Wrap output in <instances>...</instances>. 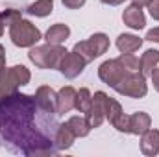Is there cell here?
<instances>
[{
  "label": "cell",
  "instance_id": "9",
  "mask_svg": "<svg viewBox=\"0 0 159 157\" xmlns=\"http://www.w3.org/2000/svg\"><path fill=\"white\" fill-rule=\"evenodd\" d=\"M35 104L43 113L57 115V92H54L52 87L41 85L35 92Z\"/></svg>",
  "mask_w": 159,
  "mask_h": 157
},
{
  "label": "cell",
  "instance_id": "19",
  "mask_svg": "<svg viewBox=\"0 0 159 157\" xmlns=\"http://www.w3.org/2000/svg\"><path fill=\"white\" fill-rule=\"evenodd\" d=\"M26 11L30 15H34V17H41V19L43 17H48L54 11V0H37V2L30 4Z\"/></svg>",
  "mask_w": 159,
  "mask_h": 157
},
{
  "label": "cell",
  "instance_id": "6",
  "mask_svg": "<svg viewBox=\"0 0 159 157\" xmlns=\"http://www.w3.org/2000/svg\"><path fill=\"white\" fill-rule=\"evenodd\" d=\"M128 72L129 70L124 69V65L120 63L119 59H107V61H104L98 67V78L102 79L104 83H107L109 87H115Z\"/></svg>",
  "mask_w": 159,
  "mask_h": 157
},
{
  "label": "cell",
  "instance_id": "8",
  "mask_svg": "<svg viewBox=\"0 0 159 157\" xmlns=\"http://www.w3.org/2000/svg\"><path fill=\"white\" fill-rule=\"evenodd\" d=\"M106 104H107V94L102 92V91L94 92L93 102H91V107L85 113V118L89 120L91 128H100L102 122L106 120Z\"/></svg>",
  "mask_w": 159,
  "mask_h": 157
},
{
  "label": "cell",
  "instance_id": "11",
  "mask_svg": "<svg viewBox=\"0 0 159 157\" xmlns=\"http://www.w3.org/2000/svg\"><path fill=\"white\" fill-rule=\"evenodd\" d=\"M141 152L144 155H157L159 154V129H148L141 135Z\"/></svg>",
  "mask_w": 159,
  "mask_h": 157
},
{
  "label": "cell",
  "instance_id": "25",
  "mask_svg": "<svg viewBox=\"0 0 159 157\" xmlns=\"http://www.w3.org/2000/svg\"><path fill=\"white\" fill-rule=\"evenodd\" d=\"M0 15H2L4 22H6V26H11L13 22H17V20L22 19V13H20L19 9H11V7H9V9H4Z\"/></svg>",
  "mask_w": 159,
  "mask_h": 157
},
{
  "label": "cell",
  "instance_id": "22",
  "mask_svg": "<svg viewBox=\"0 0 159 157\" xmlns=\"http://www.w3.org/2000/svg\"><path fill=\"white\" fill-rule=\"evenodd\" d=\"M122 113H124V111H122V105H120L115 98H109V96H107V104H106V120L113 122V120L119 117V115H122Z\"/></svg>",
  "mask_w": 159,
  "mask_h": 157
},
{
  "label": "cell",
  "instance_id": "31",
  "mask_svg": "<svg viewBox=\"0 0 159 157\" xmlns=\"http://www.w3.org/2000/svg\"><path fill=\"white\" fill-rule=\"evenodd\" d=\"M102 4H106V6H120V4H124L126 0H100Z\"/></svg>",
  "mask_w": 159,
  "mask_h": 157
},
{
  "label": "cell",
  "instance_id": "10",
  "mask_svg": "<svg viewBox=\"0 0 159 157\" xmlns=\"http://www.w3.org/2000/svg\"><path fill=\"white\" fill-rule=\"evenodd\" d=\"M122 20H124V24L129 26L131 30H143L144 24H146V17H144L143 9H141L139 6H135V4H131V6H128V7L124 9Z\"/></svg>",
  "mask_w": 159,
  "mask_h": 157
},
{
  "label": "cell",
  "instance_id": "12",
  "mask_svg": "<svg viewBox=\"0 0 159 157\" xmlns=\"http://www.w3.org/2000/svg\"><path fill=\"white\" fill-rule=\"evenodd\" d=\"M74 102H76V91L67 85L57 92V115H65L69 111L74 109Z\"/></svg>",
  "mask_w": 159,
  "mask_h": 157
},
{
  "label": "cell",
  "instance_id": "7",
  "mask_svg": "<svg viewBox=\"0 0 159 157\" xmlns=\"http://www.w3.org/2000/svg\"><path fill=\"white\" fill-rule=\"evenodd\" d=\"M85 65H87V61L80 56L78 52L72 50V52H67V54L63 56V59H61V63H59L57 69H59V72H61L65 78L74 79L83 72Z\"/></svg>",
  "mask_w": 159,
  "mask_h": 157
},
{
  "label": "cell",
  "instance_id": "5",
  "mask_svg": "<svg viewBox=\"0 0 159 157\" xmlns=\"http://www.w3.org/2000/svg\"><path fill=\"white\" fill-rule=\"evenodd\" d=\"M107 48H109V37L106 34H94L87 41H80L74 44V52H78L87 63L94 61L96 57L106 54Z\"/></svg>",
  "mask_w": 159,
  "mask_h": 157
},
{
  "label": "cell",
  "instance_id": "20",
  "mask_svg": "<svg viewBox=\"0 0 159 157\" xmlns=\"http://www.w3.org/2000/svg\"><path fill=\"white\" fill-rule=\"evenodd\" d=\"M67 124L70 126V129L74 131L76 137H87L89 131L93 129L91 124H89V120H87L85 117H70L69 120H67Z\"/></svg>",
  "mask_w": 159,
  "mask_h": 157
},
{
  "label": "cell",
  "instance_id": "26",
  "mask_svg": "<svg viewBox=\"0 0 159 157\" xmlns=\"http://www.w3.org/2000/svg\"><path fill=\"white\" fill-rule=\"evenodd\" d=\"M111 124H113L115 129H119V131H122V133H129V115L122 113V115H119Z\"/></svg>",
  "mask_w": 159,
  "mask_h": 157
},
{
  "label": "cell",
  "instance_id": "18",
  "mask_svg": "<svg viewBox=\"0 0 159 157\" xmlns=\"http://www.w3.org/2000/svg\"><path fill=\"white\" fill-rule=\"evenodd\" d=\"M157 65H159V50L150 48V50H146L141 56V67H139V70H141L143 76H150Z\"/></svg>",
  "mask_w": 159,
  "mask_h": 157
},
{
  "label": "cell",
  "instance_id": "3",
  "mask_svg": "<svg viewBox=\"0 0 159 157\" xmlns=\"http://www.w3.org/2000/svg\"><path fill=\"white\" fill-rule=\"evenodd\" d=\"M41 32L35 24H32L30 20H17L9 26V39L13 41L15 46L20 48H32L41 41Z\"/></svg>",
  "mask_w": 159,
  "mask_h": 157
},
{
  "label": "cell",
  "instance_id": "2",
  "mask_svg": "<svg viewBox=\"0 0 159 157\" xmlns=\"http://www.w3.org/2000/svg\"><path fill=\"white\" fill-rule=\"evenodd\" d=\"M65 54H67V50L61 44L46 43V44H39V46H32L28 52V57L37 69H57Z\"/></svg>",
  "mask_w": 159,
  "mask_h": 157
},
{
  "label": "cell",
  "instance_id": "1",
  "mask_svg": "<svg viewBox=\"0 0 159 157\" xmlns=\"http://www.w3.org/2000/svg\"><path fill=\"white\" fill-rule=\"evenodd\" d=\"M35 98L28 94H9L0 100V133L4 141L17 142L24 155H52L56 148L34 128Z\"/></svg>",
  "mask_w": 159,
  "mask_h": 157
},
{
  "label": "cell",
  "instance_id": "15",
  "mask_svg": "<svg viewBox=\"0 0 159 157\" xmlns=\"http://www.w3.org/2000/svg\"><path fill=\"white\" fill-rule=\"evenodd\" d=\"M143 46V39L133 34H120L117 37V48L122 54H133Z\"/></svg>",
  "mask_w": 159,
  "mask_h": 157
},
{
  "label": "cell",
  "instance_id": "33",
  "mask_svg": "<svg viewBox=\"0 0 159 157\" xmlns=\"http://www.w3.org/2000/svg\"><path fill=\"white\" fill-rule=\"evenodd\" d=\"M131 2H133L135 6H139V7H143V6H150V4H152L154 0H131Z\"/></svg>",
  "mask_w": 159,
  "mask_h": 157
},
{
  "label": "cell",
  "instance_id": "30",
  "mask_svg": "<svg viewBox=\"0 0 159 157\" xmlns=\"http://www.w3.org/2000/svg\"><path fill=\"white\" fill-rule=\"evenodd\" d=\"M150 78H152V83H154L156 91L159 92V67H156V69H154V72L150 74Z\"/></svg>",
  "mask_w": 159,
  "mask_h": 157
},
{
  "label": "cell",
  "instance_id": "27",
  "mask_svg": "<svg viewBox=\"0 0 159 157\" xmlns=\"http://www.w3.org/2000/svg\"><path fill=\"white\" fill-rule=\"evenodd\" d=\"M61 2H63V6L69 7V9H80V7L85 4V0H61Z\"/></svg>",
  "mask_w": 159,
  "mask_h": 157
},
{
  "label": "cell",
  "instance_id": "14",
  "mask_svg": "<svg viewBox=\"0 0 159 157\" xmlns=\"http://www.w3.org/2000/svg\"><path fill=\"white\" fill-rule=\"evenodd\" d=\"M17 89H19V83H17L15 76H13L11 69L2 67L0 69V100L9 96V94H13V92H17Z\"/></svg>",
  "mask_w": 159,
  "mask_h": 157
},
{
  "label": "cell",
  "instance_id": "28",
  "mask_svg": "<svg viewBox=\"0 0 159 157\" xmlns=\"http://www.w3.org/2000/svg\"><path fill=\"white\" fill-rule=\"evenodd\" d=\"M148 7H150V15H152V19L159 20V0H154Z\"/></svg>",
  "mask_w": 159,
  "mask_h": 157
},
{
  "label": "cell",
  "instance_id": "34",
  "mask_svg": "<svg viewBox=\"0 0 159 157\" xmlns=\"http://www.w3.org/2000/svg\"><path fill=\"white\" fill-rule=\"evenodd\" d=\"M4 28H6V22H4V19H2V15H0V37L4 35Z\"/></svg>",
  "mask_w": 159,
  "mask_h": 157
},
{
  "label": "cell",
  "instance_id": "17",
  "mask_svg": "<svg viewBox=\"0 0 159 157\" xmlns=\"http://www.w3.org/2000/svg\"><path fill=\"white\" fill-rule=\"evenodd\" d=\"M74 141H76V135L70 129V126L67 122L61 124L57 128V133H56V146H57V150H69L74 144Z\"/></svg>",
  "mask_w": 159,
  "mask_h": 157
},
{
  "label": "cell",
  "instance_id": "23",
  "mask_svg": "<svg viewBox=\"0 0 159 157\" xmlns=\"http://www.w3.org/2000/svg\"><path fill=\"white\" fill-rule=\"evenodd\" d=\"M11 72H13L15 79H17L19 87H20V85H28V83H30V79H32L30 70H28L24 65H15V67H11Z\"/></svg>",
  "mask_w": 159,
  "mask_h": 157
},
{
  "label": "cell",
  "instance_id": "16",
  "mask_svg": "<svg viewBox=\"0 0 159 157\" xmlns=\"http://www.w3.org/2000/svg\"><path fill=\"white\" fill-rule=\"evenodd\" d=\"M69 35H70V28L67 24L59 22V24H54V26H50L46 30L44 39L50 44H61V43H65V41L69 39Z\"/></svg>",
  "mask_w": 159,
  "mask_h": 157
},
{
  "label": "cell",
  "instance_id": "21",
  "mask_svg": "<svg viewBox=\"0 0 159 157\" xmlns=\"http://www.w3.org/2000/svg\"><path fill=\"white\" fill-rule=\"evenodd\" d=\"M91 102H93V94L89 89H80L76 91V102H74V109H78L80 113H87L89 107H91Z\"/></svg>",
  "mask_w": 159,
  "mask_h": 157
},
{
  "label": "cell",
  "instance_id": "29",
  "mask_svg": "<svg viewBox=\"0 0 159 157\" xmlns=\"http://www.w3.org/2000/svg\"><path fill=\"white\" fill-rule=\"evenodd\" d=\"M146 41H152V43H159V28H154L146 34Z\"/></svg>",
  "mask_w": 159,
  "mask_h": 157
},
{
  "label": "cell",
  "instance_id": "13",
  "mask_svg": "<svg viewBox=\"0 0 159 157\" xmlns=\"http://www.w3.org/2000/svg\"><path fill=\"white\" fill-rule=\"evenodd\" d=\"M152 126V118L144 111H137L133 115H129V133L133 135H143L144 131H148Z\"/></svg>",
  "mask_w": 159,
  "mask_h": 157
},
{
  "label": "cell",
  "instance_id": "4",
  "mask_svg": "<svg viewBox=\"0 0 159 157\" xmlns=\"http://www.w3.org/2000/svg\"><path fill=\"white\" fill-rule=\"evenodd\" d=\"M119 94L128 96V98H144L148 92V85H146V76H143L139 70H129L119 83L113 87Z\"/></svg>",
  "mask_w": 159,
  "mask_h": 157
},
{
  "label": "cell",
  "instance_id": "24",
  "mask_svg": "<svg viewBox=\"0 0 159 157\" xmlns=\"http://www.w3.org/2000/svg\"><path fill=\"white\" fill-rule=\"evenodd\" d=\"M120 63L124 65V69H128V70H139V67H141V59L137 57V56H133V54H120V57H117ZM141 72V70H139Z\"/></svg>",
  "mask_w": 159,
  "mask_h": 157
},
{
  "label": "cell",
  "instance_id": "32",
  "mask_svg": "<svg viewBox=\"0 0 159 157\" xmlns=\"http://www.w3.org/2000/svg\"><path fill=\"white\" fill-rule=\"evenodd\" d=\"M2 67H6V50H4V46L0 44V69Z\"/></svg>",
  "mask_w": 159,
  "mask_h": 157
}]
</instances>
